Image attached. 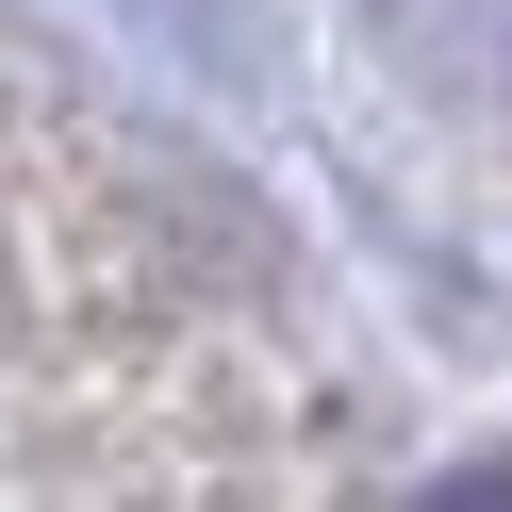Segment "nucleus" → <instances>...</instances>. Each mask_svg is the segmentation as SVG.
Segmentation results:
<instances>
[{
  "label": "nucleus",
  "mask_w": 512,
  "mask_h": 512,
  "mask_svg": "<svg viewBox=\"0 0 512 512\" xmlns=\"http://www.w3.org/2000/svg\"><path fill=\"white\" fill-rule=\"evenodd\" d=\"M446 512H512V479H479V496H446Z\"/></svg>",
  "instance_id": "f257e3e1"
}]
</instances>
